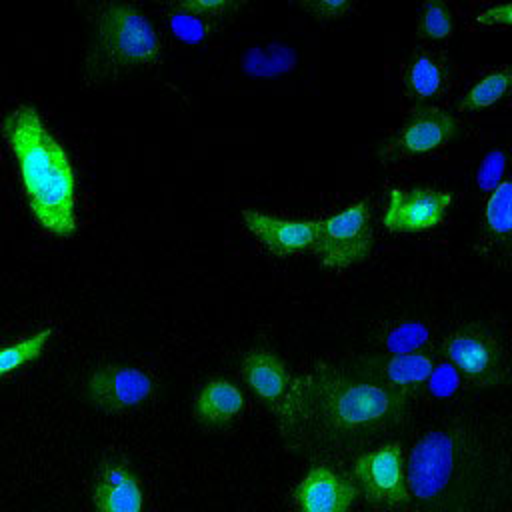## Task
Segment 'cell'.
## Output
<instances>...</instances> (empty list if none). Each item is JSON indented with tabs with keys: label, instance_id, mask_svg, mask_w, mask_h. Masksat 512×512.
<instances>
[{
	"label": "cell",
	"instance_id": "5bb4252c",
	"mask_svg": "<svg viewBox=\"0 0 512 512\" xmlns=\"http://www.w3.org/2000/svg\"><path fill=\"white\" fill-rule=\"evenodd\" d=\"M250 234L278 258L312 254L316 246L318 220H284L256 210L240 212Z\"/></svg>",
	"mask_w": 512,
	"mask_h": 512
},
{
	"label": "cell",
	"instance_id": "7a4b0ae2",
	"mask_svg": "<svg viewBox=\"0 0 512 512\" xmlns=\"http://www.w3.org/2000/svg\"><path fill=\"white\" fill-rule=\"evenodd\" d=\"M2 136L12 150L20 184L36 224L52 236L76 230V190L68 154L32 106H16L2 120Z\"/></svg>",
	"mask_w": 512,
	"mask_h": 512
},
{
	"label": "cell",
	"instance_id": "e0dca14e",
	"mask_svg": "<svg viewBox=\"0 0 512 512\" xmlns=\"http://www.w3.org/2000/svg\"><path fill=\"white\" fill-rule=\"evenodd\" d=\"M246 410L244 392L224 378L208 380L194 398L196 420L210 430H222L234 424Z\"/></svg>",
	"mask_w": 512,
	"mask_h": 512
},
{
	"label": "cell",
	"instance_id": "3957f363",
	"mask_svg": "<svg viewBox=\"0 0 512 512\" xmlns=\"http://www.w3.org/2000/svg\"><path fill=\"white\" fill-rule=\"evenodd\" d=\"M86 78L94 84L150 70L162 60V44L150 18L128 2H104L90 16Z\"/></svg>",
	"mask_w": 512,
	"mask_h": 512
},
{
	"label": "cell",
	"instance_id": "d4e9b609",
	"mask_svg": "<svg viewBox=\"0 0 512 512\" xmlns=\"http://www.w3.org/2000/svg\"><path fill=\"white\" fill-rule=\"evenodd\" d=\"M506 170V154L502 150H490L476 172V184L480 190L490 192L504 180Z\"/></svg>",
	"mask_w": 512,
	"mask_h": 512
},
{
	"label": "cell",
	"instance_id": "6da1fadb",
	"mask_svg": "<svg viewBox=\"0 0 512 512\" xmlns=\"http://www.w3.org/2000/svg\"><path fill=\"white\" fill-rule=\"evenodd\" d=\"M404 404L406 396L378 382L318 368L294 380L292 408L282 430L322 448H356L392 428L404 416Z\"/></svg>",
	"mask_w": 512,
	"mask_h": 512
},
{
	"label": "cell",
	"instance_id": "7c38bea8",
	"mask_svg": "<svg viewBox=\"0 0 512 512\" xmlns=\"http://www.w3.org/2000/svg\"><path fill=\"white\" fill-rule=\"evenodd\" d=\"M154 392V380L130 364H104L88 380V400L106 412H126L146 402Z\"/></svg>",
	"mask_w": 512,
	"mask_h": 512
},
{
	"label": "cell",
	"instance_id": "4fadbf2b",
	"mask_svg": "<svg viewBox=\"0 0 512 512\" xmlns=\"http://www.w3.org/2000/svg\"><path fill=\"white\" fill-rule=\"evenodd\" d=\"M512 184L502 180L490 190L482 204V216L474 240V250L496 266H508L512 256Z\"/></svg>",
	"mask_w": 512,
	"mask_h": 512
},
{
	"label": "cell",
	"instance_id": "484cf974",
	"mask_svg": "<svg viewBox=\"0 0 512 512\" xmlns=\"http://www.w3.org/2000/svg\"><path fill=\"white\" fill-rule=\"evenodd\" d=\"M300 8L310 12L316 20H338L352 10V4L344 0H316L300 2Z\"/></svg>",
	"mask_w": 512,
	"mask_h": 512
},
{
	"label": "cell",
	"instance_id": "2e32d148",
	"mask_svg": "<svg viewBox=\"0 0 512 512\" xmlns=\"http://www.w3.org/2000/svg\"><path fill=\"white\" fill-rule=\"evenodd\" d=\"M144 492L140 478L126 462L108 460L92 482L94 512H142Z\"/></svg>",
	"mask_w": 512,
	"mask_h": 512
},
{
	"label": "cell",
	"instance_id": "52a82bcc",
	"mask_svg": "<svg viewBox=\"0 0 512 512\" xmlns=\"http://www.w3.org/2000/svg\"><path fill=\"white\" fill-rule=\"evenodd\" d=\"M460 68L442 46L412 48L400 70L404 100L412 106L446 104L460 84Z\"/></svg>",
	"mask_w": 512,
	"mask_h": 512
},
{
	"label": "cell",
	"instance_id": "d6986e66",
	"mask_svg": "<svg viewBox=\"0 0 512 512\" xmlns=\"http://www.w3.org/2000/svg\"><path fill=\"white\" fill-rule=\"evenodd\" d=\"M512 84V70L508 64L484 68L458 96V114H480L508 98Z\"/></svg>",
	"mask_w": 512,
	"mask_h": 512
},
{
	"label": "cell",
	"instance_id": "9c48e42d",
	"mask_svg": "<svg viewBox=\"0 0 512 512\" xmlns=\"http://www.w3.org/2000/svg\"><path fill=\"white\" fill-rule=\"evenodd\" d=\"M456 464V440L448 430L426 432L412 448L406 462L408 492L420 500L438 496Z\"/></svg>",
	"mask_w": 512,
	"mask_h": 512
},
{
	"label": "cell",
	"instance_id": "5b68a950",
	"mask_svg": "<svg viewBox=\"0 0 512 512\" xmlns=\"http://www.w3.org/2000/svg\"><path fill=\"white\" fill-rule=\"evenodd\" d=\"M374 244V220L368 200L354 202L342 212L318 220L312 256L330 270H346L360 264Z\"/></svg>",
	"mask_w": 512,
	"mask_h": 512
},
{
	"label": "cell",
	"instance_id": "ffe728a7",
	"mask_svg": "<svg viewBox=\"0 0 512 512\" xmlns=\"http://www.w3.org/2000/svg\"><path fill=\"white\" fill-rule=\"evenodd\" d=\"M456 32V12L452 4L428 0L422 4L416 20V36L422 46H442Z\"/></svg>",
	"mask_w": 512,
	"mask_h": 512
},
{
	"label": "cell",
	"instance_id": "603a6c76",
	"mask_svg": "<svg viewBox=\"0 0 512 512\" xmlns=\"http://www.w3.org/2000/svg\"><path fill=\"white\" fill-rule=\"evenodd\" d=\"M50 336H52V330L46 328L22 342L0 348V376L36 360L44 352Z\"/></svg>",
	"mask_w": 512,
	"mask_h": 512
},
{
	"label": "cell",
	"instance_id": "4316f807",
	"mask_svg": "<svg viewBox=\"0 0 512 512\" xmlns=\"http://www.w3.org/2000/svg\"><path fill=\"white\" fill-rule=\"evenodd\" d=\"M510 12H512L510 2L494 4V6L478 12L472 18V22L478 28H508L510 26Z\"/></svg>",
	"mask_w": 512,
	"mask_h": 512
},
{
	"label": "cell",
	"instance_id": "44dd1931",
	"mask_svg": "<svg viewBox=\"0 0 512 512\" xmlns=\"http://www.w3.org/2000/svg\"><path fill=\"white\" fill-rule=\"evenodd\" d=\"M166 20H168L170 32L186 44L204 42L220 26V22H216L208 16H202L198 12H192V10L184 8L180 2L168 6Z\"/></svg>",
	"mask_w": 512,
	"mask_h": 512
},
{
	"label": "cell",
	"instance_id": "9a60e30c",
	"mask_svg": "<svg viewBox=\"0 0 512 512\" xmlns=\"http://www.w3.org/2000/svg\"><path fill=\"white\" fill-rule=\"evenodd\" d=\"M358 496L354 480L340 470L320 464L310 468L296 484L294 512H348Z\"/></svg>",
	"mask_w": 512,
	"mask_h": 512
},
{
	"label": "cell",
	"instance_id": "8fae6325",
	"mask_svg": "<svg viewBox=\"0 0 512 512\" xmlns=\"http://www.w3.org/2000/svg\"><path fill=\"white\" fill-rule=\"evenodd\" d=\"M240 376L248 390L266 404L278 416L280 426H284L294 396V380L284 360L272 350L252 348L242 358Z\"/></svg>",
	"mask_w": 512,
	"mask_h": 512
},
{
	"label": "cell",
	"instance_id": "8992f818",
	"mask_svg": "<svg viewBox=\"0 0 512 512\" xmlns=\"http://www.w3.org/2000/svg\"><path fill=\"white\" fill-rule=\"evenodd\" d=\"M444 358L454 366L460 384L470 390L498 386L506 374V354L498 338L478 324H466L444 340Z\"/></svg>",
	"mask_w": 512,
	"mask_h": 512
},
{
	"label": "cell",
	"instance_id": "7402d4cb",
	"mask_svg": "<svg viewBox=\"0 0 512 512\" xmlns=\"http://www.w3.org/2000/svg\"><path fill=\"white\" fill-rule=\"evenodd\" d=\"M430 328L420 320H402L390 326L382 336V348L386 356L424 352L430 344Z\"/></svg>",
	"mask_w": 512,
	"mask_h": 512
},
{
	"label": "cell",
	"instance_id": "cb8c5ba5",
	"mask_svg": "<svg viewBox=\"0 0 512 512\" xmlns=\"http://www.w3.org/2000/svg\"><path fill=\"white\" fill-rule=\"evenodd\" d=\"M460 386H462L460 378H458L454 366L446 358H442L440 362H434V368H432L428 380L424 382V388L432 398H448Z\"/></svg>",
	"mask_w": 512,
	"mask_h": 512
},
{
	"label": "cell",
	"instance_id": "30bf717a",
	"mask_svg": "<svg viewBox=\"0 0 512 512\" xmlns=\"http://www.w3.org/2000/svg\"><path fill=\"white\" fill-rule=\"evenodd\" d=\"M452 194L446 190L416 186L394 188L382 224L394 234H420L436 230L444 224Z\"/></svg>",
	"mask_w": 512,
	"mask_h": 512
},
{
	"label": "cell",
	"instance_id": "277c9868",
	"mask_svg": "<svg viewBox=\"0 0 512 512\" xmlns=\"http://www.w3.org/2000/svg\"><path fill=\"white\" fill-rule=\"evenodd\" d=\"M466 132V124L436 106L410 108L400 126L392 132L380 150L388 166L426 160L442 152L448 144Z\"/></svg>",
	"mask_w": 512,
	"mask_h": 512
},
{
	"label": "cell",
	"instance_id": "ac0fdd59",
	"mask_svg": "<svg viewBox=\"0 0 512 512\" xmlns=\"http://www.w3.org/2000/svg\"><path fill=\"white\" fill-rule=\"evenodd\" d=\"M374 366L380 378L378 384L390 388L400 396H408L424 388V382L428 380L434 368V358L428 352L394 354V356H384Z\"/></svg>",
	"mask_w": 512,
	"mask_h": 512
},
{
	"label": "cell",
	"instance_id": "ba28073f",
	"mask_svg": "<svg viewBox=\"0 0 512 512\" xmlns=\"http://www.w3.org/2000/svg\"><path fill=\"white\" fill-rule=\"evenodd\" d=\"M354 486L372 504L396 506L410 496L406 486V460L400 442L382 444L362 452L354 462Z\"/></svg>",
	"mask_w": 512,
	"mask_h": 512
}]
</instances>
